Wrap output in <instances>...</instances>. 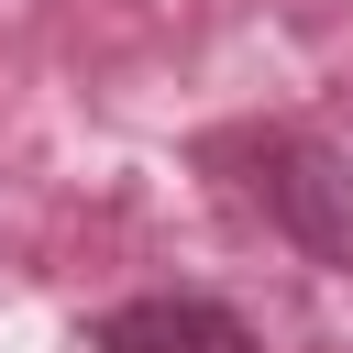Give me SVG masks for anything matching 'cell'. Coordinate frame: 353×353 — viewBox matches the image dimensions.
<instances>
[{
  "label": "cell",
  "instance_id": "cell-1",
  "mask_svg": "<svg viewBox=\"0 0 353 353\" xmlns=\"http://www.w3.org/2000/svg\"><path fill=\"white\" fill-rule=\"evenodd\" d=\"M232 165H243V199L298 254H320V265L353 276V154L342 143H320V132H243Z\"/></svg>",
  "mask_w": 353,
  "mask_h": 353
},
{
  "label": "cell",
  "instance_id": "cell-2",
  "mask_svg": "<svg viewBox=\"0 0 353 353\" xmlns=\"http://www.w3.org/2000/svg\"><path fill=\"white\" fill-rule=\"evenodd\" d=\"M88 342L99 353H254V331L221 309V298H121V309H99L88 320Z\"/></svg>",
  "mask_w": 353,
  "mask_h": 353
}]
</instances>
